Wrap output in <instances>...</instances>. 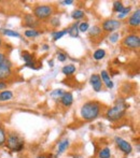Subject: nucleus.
<instances>
[{
  "instance_id": "f257e3e1",
  "label": "nucleus",
  "mask_w": 140,
  "mask_h": 158,
  "mask_svg": "<svg viewBox=\"0 0 140 158\" xmlns=\"http://www.w3.org/2000/svg\"><path fill=\"white\" fill-rule=\"evenodd\" d=\"M100 113V104L97 101H88L81 108V116L85 121H93Z\"/></svg>"
},
{
  "instance_id": "f03ea898",
  "label": "nucleus",
  "mask_w": 140,
  "mask_h": 158,
  "mask_svg": "<svg viewBox=\"0 0 140 158\" xmlns=\"http://www.w3.org/2000/svg\"><path fill=\"white\" fill-rule=\"evenodd\" d=\"M126 109H127V106L125 103H123V102H120V103L115 104L114 106H112V108L107 111L106 113L107 118L111 122L119 121V119H121L125 115Z\"/></svg>"
},
{
  "instance_id": "7ed1b4c3",
  "label": "nucleus",
  "mask_w": 140,
  "mask_h": 158,
  "mask_svg": "<svg viewBox=\"0 0 140 158\" xmlns=\"http://www.w3.org/2000/svg\"><path fill=\"white\" fill-rule=\"evenodd\" d=\"M6 145L13 152H21L24 148V142L21 138L15 133H9L6 138Z\"/></svg>"
},
{
  "instance_id": "20e7f679",
  "label": "nucleus",
  "mask_w": 140,
  "mask_h": 158,
  "mask_svg": "<svg viewBox=\"0 0 140 158\" xmlns=\"http://www.w3.org/2000/svg\"><path fill=\"white\" fill-rule=\"evenodd\" d=\"M53 8L51 6H38L34 9V15L38 19H48L52 15Z\"/></svg>"
},
{
  "instance_id": "39448f33",
  "label": "nucleus",
  "mask_w": 140,
  "mask_h": 158,
  "mask_svg": "<svg viewBox=\"0 0 140 158\" xmlns=\"http://www.w3.org/2000/svg\"><path fill=\"white\" fill-rule=\"evenodd\" d=\"M123 44L125 46H127L128 48H133V50H136L139 48L140 46V38L137 35H128L127 37L124 38Z\"/></svg>"
},
{
  "instance_id": "423d86ee",
  "label": "nucleus",
  "mask_w": 140,
  "mask_h": 158,
  "mask_svg": "<svg viewBox=\"0 0 140 158\" xmlns=\"http://www.w3.org/2000/svg\"><path fill=\"white\" fill-rule=\"evenodd\" d=\"M12 75V64L9 60L4 59L0 64V80H6Z\"/></svg>"
},
{
  "instance_id": "0eeeda50",
  "label": "nucleus",
  "mask_w": 140,
  "mask_h": 158,
  "mask_svg": "<svg viewBox=\"0 0 140 158\" xmlns=\"http://www.w3.org/2000/svg\"><path fill=\"white\" fill-rule=\"evenodd\" d=\"M115 143H117V145L119 146L120 150L123 153H125V154H130V153H132L133 148L126 140L122 139V138H120V137H117L115 138Z\"/></svg>"
},
{
  "instance_id": "6e6552de",
  "label": "nucleus",
  "mask_w": 140,
  "mask_h": 158,
  "mask_svg": "<svg viewBox=\"0 0 140 158\" xmlns=\"http://www.w3.org/2000/svg\"><path fill=\"white\" fill-rule=\"evenodd\" d=\"M121 26V23L117 19H108V21L104 22L103 24V29L105 30L107 32H111V31H114L115 29Z\"/></svg>"
},
{
  "instance_id": "1a4fd4ad",
  "label": "nucleus",
  "mask_w": 140,
  "mask_h": 158,
  "mask_svg": "<svg viewBox=\"0 0 140 158\" xmlns=\"http://www.w3.org/2000/svg\"><path fill=\"white\" fill-rule=\"evenodd\" d=\"M90 83H91V85L93 86L95 92H100L101 90V87H103V81H101V79H100V75H98V74L91 75Z\"/></svg>"
},
{
  "instance_id": "9d476101",
  "label": "nucleus",
  "mask_w": 140,
  "mask_h": 158,
  "mask_svg": "<svg viewBox=\"0 0 140 158\" xmlns=\"http://www.w3.org/2000/svg\"><path fill=\"white\" fill-rule=\"evenodd\" d=\"M140 24V10L136 11L135 13H133V15L128 19V25L132 27H138Z\"/></svg>"
},
{
  "instance_id": "9b49d317",
  "label": "nucleus",
  "mask_w": 140,
  "mask_h": 158,
  "mask_svg": "<svg viewBox=\"0 0 140 158\" xmlns=\"http://www.w3.org/2000/svg\"><path fill=\"white\" fill-rule=\"evenodd\" d=\"M24 22H25L24 24H25L27 27H30V28H32V29L38 26V21L35 19L32 14H26L25 16H24Z\"/></svg>"
},
{
  "instance_id": "f8f14e48",
  "label": "nucleus",
  "mask_w": 140,
  "mask_h": 158,
  "mask_svg": "<svg viewBox=\"0 0 140 158\" xmlns=\"http://www.w3.org/2000/svg\"><path fill=\"white\" fill-rule=\"evenodd\" d=\"M61 102L63 106H70L73 102V96L71 93H64V95L61 98Z\"/></svg>"
},
{
  "instance_id": "ddd939ff",
  "label": "nucleus",
  "mask_w": 140,
  "mask_h": 158,
  "mask_svg": "<svg viewBox=\"0 0 140 158\" xmlns=\"http://www.w3.org/2000/svg\"><path fill=\"white\" fill-rule=\"evenodd\" d=\"M100 79H101V81L106 84L107 87H108V88H113V82L111 81L110 77H109L108 72H107L106 70L101 71V77H100Z\"/></svg>"
},
{
  "instance_id": "4468645a",
  "label": "nucleus",
  "mask_w": 140,
  "mask_h": 158,
  "mask_svg": "<svg viewBox=\"0 0 140 158\" xmlns=\"http://www.w3.org/2000/svg\"><path fill=\"white\" fill-rule=\"evenodd\" d=\"M66 30H67V33H69L70 37L77 38L78 35H79V22H75L71 27H69Z\"/></svg>"
},
{
  "instance_id": "2eb2a0df",
  "label": "nucleus",
  "mask_w": 140,
  "mask_h": 158,
  "mask_svg": "<svg viewBox=\"0 0 140 158\" xmlns=\"http://www.w3.org/2000/svg\"><path fill=\"white\" fill-rule=\"evenodd\" d=\"M22 57H23V59L25 60L26 64H27L28 67H30V68H34V60H32V56L29 54V53L27 52H23V54H22Z\"/></svg>"
},
{
  "instance_id": "dca6fc26",
  "label": "nucleus",
  "mask_w": 140,
  "mask_h": 158,
  "mask_svg": "<svg viewBox=\"0 0 140 158\" xmlns=\"http://www.w3.org/2000/svg\"><path fill=\"white\" fill-rule=\"evenodd\" d=\"M13 94L10 90H3L0 93V101H8V100L12 99Z\"/></svg>"
},
{
  "instance_id": "f3484780",
  "label": "nucleus",
  "mask_w": 140,
  "mask_h": 158,
  "mask_svg": "<svg viewBox=\"0 0 140 158\" xmlns=\"http://www.w3.org/2000/svg\"><path fill=\"white\" fill-rule=\"evenodd\" d=\"M62 72L66 75H71L75 72V67L73 64H67V66H65L62 69Z\"/></svg>"
},
{
  "instance_id": "a211bd4d",
  "label": "nucleus",
  "mask_w": 140,
  "mask_h": 158,
  "mask_svg": "<svg viewBox=\"0 0 140 158\" xmlns=\"http://www.w3.org/2000/svg\"><path fill=\"white\" fill-rule=\"evenodd\" d=\"M105 56H106V52L104 50H101V48L95 51L94 54H93V57H94V59H96V60H100V59H103Z\"/></svg>"
},
{
  "instance_id": "6ab92c4d",
  "label": "nucleus",
  "mask_w": 140,
  "mask_h": 158,
  "mask_svg": "<svg viewBox=\"0 0 140 158\" xmlns=\"http://www.w3.org/2000/svg\"><path fill=\"white\" fill-rule=\"evenodd\" d=\"M68 146H69V141H68V140L62 141L61 143L58 144V154H62V153L65 152V151L67 150Z\"/></svg>"
},
{
  "instance_id": "aec40b11",
  "label": "nucleus",
  "mask_w": 140,
  "mask_h": 158,
  "mask_svg": "<svg viewBox=\"0 0 140 158\" xmlns=\"http://www.w3.org/2000/svg\"><path fill=\"white\" fill-rule=\"evenodd\" d=\"M98 156H99V158H110V156H111L110 148H103V150H100L99 151Z\"/></svg>"
},
{
  "instance_id": "412c9836",
  "label": "nucleus",
  "mask_w": 140,
  "mask_h": 158,
  "mask_svg": "<svg viewBox=\"0 0 140 158\" xmlns=\"http://www.w3.org/2000/svg\"><path fill=\"white\" fill-rule=\"evenodd\" d=\"M100 33H101V28L99 27V26H94V27H92L90 30L91 37H96V35H99Z\"/></svg>"
},
{
  "instance_id": "4be33fe9",
  "label": "nucleus",
  "mask_w": 140,
  "mask_h": 158,
  "mask_svg": "<svg viewBox=\"0 0 140 158\" xmlns=\"http://www.w3.org/2000/svg\"><path fill=\"white\" fill-rule=\"evenodd\" d=\"M67 33V30H62V31H55V32H53L52 33V35H53V40L54 41H57L58 39H61L62 37H64V35Z\"/></svg>"
},
{
  "instance_id": "5701e85b",
  "label": "nucleus",
  "mask_w": 140,
  "mask_h": 158,
  "mask_svg": "<svg viewBox=\"0 0 140 158\" xmlns=\"http://www.w3.org/2000/svg\"><path fill=\"white\" fill-rule=\"evenodd\" d=\"M123 9H124V6L121 1H115L114 3H113V10H114L115 12L121 13L122 11H123Z\"/></svg>"
},
{
  "instance_id": "b1692460",
  "label": "nucleus",
  "mask_w": 140,
  "mask_h": 158,
  "mask_svg": "<svg viewBox=\"0 0 140 158\" xmlns=\"http://www.w3.org/2000/svg\"><path fill=\"white\" fill-rule=\"evenodd\" d=\"M6 130H4L2 127H0V146H2L4 143H6Z\"/></svg>"
},
{
  "instance_id": "393cba45",
  "label": "nucleus",
  "mask_w": 140,
  "mask_h": 158,
  "mask_svg": "<svg viewBox=\"0 0 140 158\" xmlns=\"http://www.w3.org/2000/svg\"><path fill=\"white\" fill-rule=\"evenodd\" d=\"M64 95L63 89H55L54 92L51 93V97L53 99H58V98H62V96Z\"/></svg>"
},
{
  "instance_id": "a878e982",
  "label": "nucleus",
  "mask_w": 140,
  "mask_h": 158,
  "mask_svg": "<svg viewBox=\"0 0 140 158\" xmlns=\"http://www.w3.org/2000/svg\"><path fill=\"white\" fill-rule=\"evenodd\" d=\"M84 16V12L82 10H75L72 13V17L74 19H81Z\"/></svg>"
},
{
  "instance_id": "bb28decb",
  "label": "nucleus",
  "mask_w": 140,
  "mask_h": 158,
  "mask_svg": "<svg viewBox=\"0 0 140 158\" xmlns=\"http://www.w3.org/2000/svg\"><path fill=\"white\" fill-rule=\"evenodd\" d=\"M40 33L35 29H30V30H26L25 31V35L28 38H34V37H38Z\"/></svg>"
},
{
  "instance_id": "cd10ccee",
  "label": "nucleus",
  "mask_w": 140,
  "mask_h": 158,
  "mask_svg": "<svg viewBox=\"0 0 140 158\" xmlns=\"http://www.w3.org/2000/svg\"><path fill=\"white\" fill-rule=\"evenodd\" d=\"M3 33L6 35H9V37H16V38L19 37V32L14 31V30H11V29H4Z\"/></svg>"
},
{
  "instance_id": "c85d7f7f",
  "label": "nucleus",
  "mask_w": 140,
  "mask_h": 158,
  "mask_svg": "<svg viewBox=\"0 0 140 158\" xmlns=\"http://www.w3.org/2000/svg\"><path fill=\"white\" fill-rule=\"evenodd\" d=\"M130 10H132V8H130V6H127V8H124V9H123V11H122V12L119 14V19H123V17H125L126 15H127L128 13L130 12Z\"/></svg>"
},
{
  "instance_id": "c756f323",
  "label": "nucleus",
  "mask_w": 140,
  "mask_h": 158,
  "mask_svg": "<svg viewBox=\"0 0 140 158\" xmlns=\"http://www.w3.org/2000/svg\"><path fill=\"white\" fill-rule=\"evenodd\" d=\"M88 30V24L86 23V22H83V23L79 24V31H87Z\"/></svg>"
},
{
  "instance_id": "7c9ffc66",
  "label": "nucleus",
  "mask_w": 140,
  "mask_h": 158,
  "mask_svg": "<svg viewBox=\"0 0 140 158\" xmlns=\"http://www.w3.org/2000/svg\"><path fill=\"white\" fill-rule=\"evenodd\" d=\"M119 38H120V33L119 32H114V33H112V35H110L109 40H110V42H112V43H115V42L119 40Z\"/></svg>"
},
{
  "instance_id": "2f4dec72",
  "label": "nucleus",
  "mask_w": 140,
  "mask_h": 158,
  "mask_svg": "<svg viewBox=\"0 0 140 158\" xmlns=\"http://www.w3.org/2000/svg\"><path fill=\"white\" fill-rule=\"evenodd\" d=\"M57 58H58L59 61H62V63H64V61L67 59V56H66V54H64V53L62 52H58L57 53Z\"/></svg>"
},
{
  "instance_id": "473e14b6",
  "label": "nucleus",
  "mask_w": 140,
  "mask_h": 158,
  "mask_svg": "<svg viewBox=\"0 0 140 158\" xmlns=\"http://www.w3.org/2000/svg\"><path fill=\"white\" fill-rule=\"evenodd\" d=\"M51 24H52L54 27L59 26V19H58V17H54V19H51Z\"/></svg>"
},
{
  "instance_id": "72a5a7b5",
  "label": "nucleus",
  "mask_w": 140,
  "mask_h": 158,
  "mask_svg": "<svg viewBox=\"0 0 140 158\" xmlns=\"http://www.w3.org/2000/svg\"><path fill=\"white\" fill-rule=\"evenodd\" d=\"M62 3L65 4V6H70V4L73 3V1H72V0H66V1H63Z\"/></svg>"
},
{
  "instance_id": "f704fd0d",
  "label": "nucleus",
  "mask_w": 140,
  "mask_h": 158,
  "mask_svg": "<svg viewBox=\"0 0 140 158\" xmlns=\"http://www.w3.org/2000/svg\"><path fill=\"white\" fill-rule=\"evenodd\" d=\"M4 88H6V83H4V82H0V90L4 89Z\"/></svg>"
},
{
  "instance_id": "c9c22d12",
  "label": "nucleus",
  "mask_w": 140,
  "mask_h": 158,
  "mask_svg": "<svg viewBox=\"0 0 140 158\" xmlns=\"http://www.w3.org/2000/svg\"><path fill=\"white\" fill-rule=\"evenodd\" d=\"M6 59V57H4V54H2V53H0V64L2 63V61Z\"/></svg>"
},
{
  "instance_id": "e433bc0d",
  "label": "nucleus",
  "mask_w": 140,
  "mask_h": 158,
  "mask_svg": "<svg viewBox=\"0 0 140 158\" xmlns=\"http://www.w3.org/2000/svg\"><path fill=\"white\" fill-rule=\"evenodd\" d=\"M49 64H50V66H51V67H53V61H52V60L49 61Z\"/></svg>"
},
{
  "instance_id": "4c0bfd02",
  "label": "nucleus",
  "mask_w": 140,
  "mask_h": 158,
  "mask_svg": "<svg viewBox=\"0 0 140 158\" xmlns=\"http://www.w3.org/2000/svg\"><path fill=\"white\" fill-rule=\"evenodd\" d=\"M43 48H44V50H48L49 46H48V45H44V46H43Z\"/></svg>"
},
{
  "instance_id": "58836bf2",
  "label": "nucleus",
  "mask_w": 140,
  "mask_h": 158,
  "mask_svg": "<svg viewBox=\"0 0 140 158\" xmlns=\"http://www.w3.org/2000/svg\"><path fill=\"white\" fill-rule=\"evenodd\" d=\"M1 44H2V40H1V38H0V46H1Z\"/></svg>"
},
{
  "instance_id": "ea45409f",
  "label": "nucleus",
  "mask_w": 140,
  "mask_h": 158,
  "mask_svg": "<svg viewBox=\"0 0 140 158\" xmlns=\"http://www.w3.org/2000/svg\"><path fill=\"white\" fill-rule=\"evenodd\" d=\"M38 158H45V157H44V156H42V157H38Z\"/></svg>"
}]
</instances>
